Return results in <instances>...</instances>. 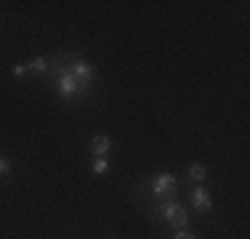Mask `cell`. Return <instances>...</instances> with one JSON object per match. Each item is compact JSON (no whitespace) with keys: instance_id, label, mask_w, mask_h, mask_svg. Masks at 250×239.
Listing matches in <instances>:
<instances>
[{"instance_id":"6da1fadb","label":"cell","mask_w":250,"mask_h":239,"mask_svg":"<svg viewBox=\"0 0 250 239\" xmlns=\"http://www.w3.org/2000/svg\"><path fill=\"white\" fill-rule=\"evenodd\" d=\"M51 72L56 75V88H59V96H62L64 101H77V99H83V96L88 93L85 88H83L80 82L72 77V72H69L67 67H64V69L56 67V69H51Z\"/></svg>"},{"instance_id":"7a4b0ae2","label":"cell","mask_w":250,"mask_h":239,"mask_svg":"<svg viewBox=\"0 0 250 239\" xmlns=\"http://www.w3.org/2000/svg\"><path fill=\"white\" fill-rule=\"evenodd\" d=\"M157 215H160V218H163L168 226H173L176 231H181V229H187V226H189V213L184 210V207L178 205L176 199H160Z\"/></svg>"},{"instance_id":"3957f363","label":"cell","mask_w":250,"mask_h":239,"mask_svg":"<svg viewBox=\"0 0 250 239\" xmlns=\"http://www.w3.org/2000/svg\"><path fill=\"white\" fill-rule=\"evenodd\" d=\"M176 176H170V173H157V176L152 178V194L157 197V199H168V197L176 194Z\"/></svg>"},{"instance_id":"277c9868","label":"cell","mask_w":250,"mask_h":239,"mask_svg":"<svg viewBox=\"0 0 250 239\" xmlns=\"http://www.w3.org/2000/svg\"><path fill=\"white\" fill-rule=\"evenodd\" d=\"M67 69L72 72V77H75L77 82H80L83 88H85V91L91 88V82L96 80V69H93V64H88V61H80V59H75V61L69 64Z\"/></svg>"},{"instance_id":"5b68a950","label":"cell","mask_w":250,"mask_h":239,"mask_svg":"<svg viewBox=\"0 0 250 239\" xmlns=\"http://www.w3.org/2000/svg\"><path fill=\"white\" fill-rule=\"evenodd\" d=\"M192 210L197 213H210L213 210V197H210V189H205L202 183H197V186L192 189Z\"/></svg>"},{"instance_id":"8992f818","label":"cell","mask_w":250,"mask_h":239,"mask_svg":"<svg viewBox=\"0 0 250 239\" xmlns=\"http://www.w3.org/2000/svg\"><path fill=\"white\" fill-rule=\"evenodd\" d=\"M109 149H112V139H109V136H93V139H91V154H93V159H96V157H106V154H109Z\"/></svg>"},{"instance_id":"52a82bcc","label":"cell","mask_w":250,"mask_h":239,"mask_svg":"<svg viewBox=\"0 0 250 239\" xmlns=\"http://www.w3.org/2000/svg\"><path fill=\"white\" fill-rule=\"evenodd\" d=\"M27 69L32 72V75H48V72H51V61H48V59H43V56H35L32 61L27 64Z\"/></svg>"},{"instance_id":"ba28073f","label":"cell","mask_w":250,"mask_h":239,"mask_svg":"<svg viewBox=\"0 0 250 239\" xmlns=\"http://www.w3.org/2000/svg\"><path fill=\"white\" fill-rule=\"evenodd\" d=\"M187 176H189V181L202 183V181H205V176H208V170H205V165H189L187 167Z\"/></svg>"},{"instance_id":"9c48e42d","label":"cell","mask_w":250,"mask_h":239,"mask_svg":"<svg viewBox=\"0 0 250 239\" xmlns=\"http://www.w3.org/2000/svg\"><path fill=\"white\" fill-rule=\"evenodd\" d=\"M106 170H109V157H96L93 159V173H96V176H104Z\"/></svg>"},{"instance_id":"30bf717a","label":"cell","mask_w":250,"mask_h":239,"mask_svg":"<svg viewBox=\"0 0 250 239\" xmlns=\"http://www.w3.org/2000/svg\"><path fill=\"white\" fill-rule=\"evenodd\" d=\"M11 75H14V77H24V75H29L27 64H14V69H11Z\"/></svg>"},{"instance_id":"8fae6325","label":"cell","mask_w":250,"mask_h":239,"mask_svg":"<svg viewBox=\"0 0 250 239\" xmlns=\"http://www.w3.org/2000/svg\"><path fill=\"white\" fill-rule=\"evenodd\" d=\"M8 170H11V159L0 154V176H8Z\"/></svg>"},{"instance_id":"7c38bea8","label":"cell","mask_w":250,"mask_h":239,"mask_svg":"<svg viewBox=\"0 0 250 239\" xmlns=\"http://www.w3.org/2000/svg\"><path fill=\"white\" fill-rule=\"evenodd\" d=\"M173 239H197V237H194L192 234V231H187V229H181V231H176V237Z\"/></svg>"}]
</instances>
